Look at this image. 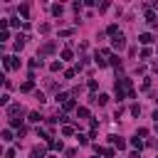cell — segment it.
Instances as JSON below:
<instances>
[{
	"label": "cell",
	"instance_id": "6da1fadb",
	"mask_svg": "<svg viewBox=\"0 0 158 158\" xmlns=\"http://www.w3.org/2000/svg\"><path fill=\"white\" fill-rule=\"evenodd\" d=\"M111 47H114V50H124V47H126V37H124L121 32H118V35L111 40Z\"/></svg>",
	"mask_w": 158,
	"mask_h": 158
},
{
	"label": "cell",
	"instance_id": "7a4b0ae2",
	"mask_svg": "<svg viewBox=\"0 0 158 158\" xmlns=\"http://www.w3.org/2000/svg\"><path fill=\"white\" fill-rule=\"evenodd\" d=\"M3 64H5V69H17V67H20V59H15V57H5Z\"/></svg>",
	"mask_w": 158,
	"mask_h": 158
},
{
	"label": "cell",
	"instance_id": "3957f363",
	"mask_svg": "<svg viewBox=\"0 0 158 158\" xmlns=\"http://www.w3.org/2000/svg\"><path fill=\"white\" fill-rule=\"evenodd\" d=\"M94 62H96L99 67H106V64H109V62H106V54H104V52H96V54H94Z\"/></svg>",
	"mask_w": 158,
	"mask_h": 158
},
{
	"label": "cell",
	"instance_id": "277c9868",
	"mask_svg": "<svg viewBox=\"0 0 158 158\" xmlns=\"http://www.w3.org/2000/svg\"><path fill=\"white\" fill-rule=\"evenodd\" d=\"M109 141L118 148V151H121V148H126V141H121V138H118V136H109Z\"/></svg>",
	"mask_w": 158,
	"mask_h": 158
},
{
	"label": "cell",
	"instance_id": "5b68a950",
	"mask_svg": "<svg viewBox=\"0 0 158 158\" xmlns=\"http://www.w3.org/2000/svg\"><path fill=\"white\" fill-rule=\"evenodd\" d=\"M146 20H148V22H151L153 27L158 25V17H156V12H153V10H146Z\"/></svg>",
	"mask_w": 158,
	"mask_h": 158
},
{
	"label": "cell",
	"instance_id": "8992f818",
	"mask_svg": "<svg viewBox=\"0 0 158 158\" xmlns=\"http://www.w3.org/2000/svg\"><path fill=\"white\" fill-rule=\"evenodd\" d=\"M8 114H10V116H15V114H22V106H20V104H10V106H8Z\"/></svg>",
	"mask_w": 158,
	"mask_h": 158
},
{
	"label": "cell",
	"instance_id": "52a82bcc",
	"mask_svg": "<svg viewBox=\"0 0 158 158\" xmlns=\"http://www.w3.org/2000/svg\"><path fill=\"white\" fill-rule=\"evenodd\" d=\"M138 40H141V45H151L153 42V35H148V32H143L141 37H138Z\"/></svg>",
	"mask_w": 158,
	"mask_h": 158
},
{
	"label": "cell",
	"instance_id": "ba28073f",
	"mask_svg": "<svg viewBox=\"0 0 158 158\" xmlns=\"http://www.w3.org/2000/svg\"><path fill=\"white\" fill-rule=\"evenodd\" d=\"M47 143H50V148H52V151H62V141H54V138H50Z\"/></svg>",
	"mask_w": 158,
	"mask_h": 158
},
{
	"label": "cell",
	"instance_id": "9c48e42d",
	"mask_svg": "<svg viewBox=\"0 0 158 158\" xmlns=\"http://www.w3.org/2000/svg\"><path fill=\"white\" fill-rule=\"evenodd\" d=\"M77 116H79V118H89V109H87V106H79V109H77Z\"/></svg>",
	"mask_w": 158,
	"mask_h": 158
},
{
	"label": "cell",
	"instance_id": "30bf717a",
	"mask_svg": "<svg viewBox=\"0 0 158 158\" xmlns=\"http://www.w3.org/2000/svg\"><path fill=\"white\" fill-rule=\"evenodd\" d=\"M17 12L22 15L25 20H27V17H30V5H20V8H17Z\"/></svg>",
	"mask_w": 158,
	"mask_h": 158
},
{
	"label": "cell",
	"instance_id": "8fae6325",
	"mask_svg": "<svg viewBox=\"0 0 158 158\" xmlns=\"http://www.w3.org/2000/svg\"><path fill=\"white\" fill-rule=\"evenodd\" d=\"M32 89H35V82H32V79H27V82L20 87V91H32Z\"/></svg>",
	"mask_w": 158,
	"mask_h": 158
},
{
	"label": "cell",
	"instance_id": "7c38bea8",
	"mask_svg": "<svg viewBox=\"0 0 158 158\" xmlns=\"http://www.w3.org/2000/svg\"><path fill=\"white\" fill-rule=\"evenodd\" d=\"M131 146H133V148H138V151H141V148H143V141H141V138H138V136H136V138H131Z\"/></svg>",
	"mask_w": 158,
	"mask_h": 158
},
{
	"label": "cell",
	"instance_id": "4fadbf2b",
	"mask_svg": "<svg viewBox=\"0 0 158 158\" xmlns=\"http://www.w3.org/2000/svg\"><path fill=\"white\" fill-rule=\"evenodd\" d=\"M42 156H45V148H42V146H37V148L32 151V158H42Z\"/></svg>",
	"mask_w": 158,
	"mask_h": 158
},
{
	"label": "cell",
	"instance_id": "5bb4252c",
	"mask_svg": "<svg viewBox=\"0 0 158 158\" xmlns=\"http://www.w3.org/2000/svg\"><path fill=\"white\" fill-rule=\"evenodd\" d=\"M50 52H54V42H47V45L42 47V54H50Z\"/></svg>",
	"mask_w": 158,
	"mask_h": 158
},
{
	"label": "cell",
	"instance_id": "9a60e30c",
	"mask_svg": "<svg viewBox=\"0 0 158 158\" xmlns=\"http://www.w3.org/2000/svg\"><path fill=\"white\" fill-rule=\"evenodd\" d=\"M30 121H32V124H40L42 118H40V114H37V111H32V114H30Z\"/></svg>",
	"mask_w": 158,
	"mask_h": 158
},
{
	"label": "cell",
	"instance_id": "2e32d148",
	"mask_svg": "<svg viewBox=\"0 0 158 158\" xmlns=\"http://www.w3.org/2000/svg\"><path fill=\"white\" fill-rule=\"evenodd\" d=\"M62 12H64L62 5H52V15H62Z\"/></svg>",
	"mask_w": 158,
	"mask_h": 158
},
{
	"label": "cell",
	"instance_id": "e0dca14e",
	"mask_svg": "<svg viewBox=\"0 0 158 158\" xmlns=\"http://www.w3.org/2000/svg\"><path fill=\"white\" fill-rule=\"evenodd\" d=\"M3 141H12V131H10V129L3 131Z\"/></svg>",
	"mask_w": 158,
	"mask_h": 158
},
{
	"label": "cell",
	"instance_id": "ac0fdd59",
	"mask_svg": "<svg viewBox=\"0 0 158 158\" xmlns=\"http://www.w3.org/2000/svg\"><path fill=\"white\" fill-rule=\"evenodd\" d=\"M77 141H79V146H87V143H89V138H87V136H82V133H79V136H77Z\"/></svg>",
	"mask_w": 158,
	"mask_h": 158
},
{
	"label": "cell",
	"instance_id": "d6986e66",
	"mask_svg": "<svg viewBox=\"0 0 158 158\" xmlns=\"http://www.w3.org/2000/svg\"><path fill=\"white\" fill-rule=\"evenodd\" d=\"M57 101H62V104H67V101H69V94H57Z\"/></svg>",
	"mask_w": 158,
	"mask_h": 158
},
{
	"label": "cell",
	"instance_id": "ffe728a7",
	"mask_svg": "<svg viewBox=\"0 0 158 158\" xmlns=\"http://www.w3.org/2000/svg\"><path fill=\"white\" fill-rule=\"evenodd\" d=\"M106 32H109V35H114V37H116V35H118V25H109V30H106Z\"/></svg>",
	"mask_w": 158,
	"mask_h": 158
},
{
	"label": "cell",
	"instance_id": "44dd1931",
	"mask_svg": "<svg viewBox=\"0 0 158 158\" xmlns=\"http://www.w3.org/2000/svg\"><path fill=\"white\" fill-rule=\"evenodd\" d=\"M8 40H10V32L3 30V32H0V42H8Z\"/></svg>",
	"mask_w": 158,
	"mask_h": 158
},
{
	"label": "cell",
	"instance_id": "7402d4cb",
	"mask_svg": "<svg viewBox=\"0 0 158 158\" xmlns=\"http://www.w3.org/2000/svg\"><path fill=\"white\" fill-rule=\"evenodd\" d=\"M20 121H22V118H10V126H12V129H22V126H20Z\"/></svg>",
	"mask_w": 158,
	"mask_h": 158
},
{
	"label": "cell",
	"instance_id": "603a6c76",
	"mask_svg": "<svg viewBox=\"0 0 158 158\" xmlns=\"http://www.w3.org/2000/svg\"><path fill=\"white\" fill-rule=\"evenodd\" d=\"M109 64H114V67H118V57H116V54H109Z\"/></svg>",
	"mask_w": 158,
	"mask_h": 158
},
{
	"label": "cell",
	"instance_id": "cb8c5ba5",
	"mask_svg": "<svg viewBox=\"0 0 158 158\" xmlns=\"http://www.w3.org/2000/svg\"><path fill=\"white\" fill-rule=\"evenodd\" d=\"M50 69H52V72H59V69H62V62H52Z\"/></svg>",
	"mask_w": 158,
	"mask_h": 158
},
{
	"label": "cell",
	"instance_id": "d4e9b609",
	"mask_svg": "<svg viewBox=\"0 0 158 158\" xmlns=\"http://www.w3.org/2000/svg\"><path fill=\"white\" fill-rule=\"evenodd\" d=\"M96 101H99V104H106V101H109V96H106V94H99V96H96Z\"/></svg>",
	"mask_w": 158,
	"mask_h": 158
},
{
	"label": "cell",
	"instance_id": "484cf974",
	"mask_svg": "<svg viewBox=\"0 0 158 158\" xmlns=\"http://www.w3.org/2000/svg\"><path fill=\"white\" fill-rule=\"evenodd\" d=\"M35 99H37L40 104H45V94H42V91H35Z\"/></svg>",
	"mask_w": 158,
	"mask_h": 158
},
{
	"label": "cell",
	"instance_id": "4316f807",
	"mask_svg": "<svg viewBox=\"0 0 158 158\" xmlns=\"http://www.w3.org/2000/svg\"><path fill=\"white\" fill-rule=\"evenodd\" d=\"M62 59H72V50H69V47L62 50Z\"/></svg>",
	"mask_w": 158,
	"mask_h": 158
},
{
	"label": "cell",
	"instance_id": "83f0119b",
	"mask_svg": "<svg viewBox=\"0 0 158 158\" xmlns=\"http://www.w3.org/2000/svg\"><path fill=\"white\" fill-rule=\"evenodd\" d=\"M0 104L8 106V104H10V96H8V94H3V96H0Z\"/></svg>",
	"mask_w": 158,
	"mask_h": 158
},
{
	"label": "cell",
	"instance_id": "f1b7e54d",
	"mask_svg": "<svg viewBox=\"0 0 158 158\" xmlns=\"http://www.w3.org/2000/svg\"><path fill=\"white\" fill-rule=\"evenodd\" d=\"M62 106H64V111H72V109H74V101L69 99V101H67V104H62Z\"/></svg>",
	"mask_w": 158,
	"mask_h": 158
},
{
	"label": "cell",
	"instance_id": "f546056e",
	"mask_svg": "<svg viewBox=\"0 0 158 158\" xmlns=\"http://www.w3.org/2000/svg\"><path fill=\"white\" fill-rule=\"evenodd\" d=\"M141 57H143V59H148V57H151V50H148V47H143V50H141Z\"/></svg>",
	"mask_w": 158,
	"mask_h": 158
},
{
	"label": "cell",
	"instance_id": "4dcf8cb0",
	"mask_svg": "<svg viewBox=\"0 0 158 158\" xmlns=\"http://www.w3.org/2000/svg\"><path fill=\"white\" fill-rule=\"evenodd\" d=\"M62 133H64V136H72V133H74V129H72V126H64V129H62Z\"/></svg>",
	"mask_w": 158,
	"mask_h": 158
},
{
	"label": "cell",
	"instance_id": "1f68e13d",
	"mask_svg": "<svg viewBox=\"0 0 158 158\" xmlns=\"http://www.w3.org/2000/svg\"><path fill=\"white\" fill-rule=\"evenodd\" d=\"M101 156H106V158H114V148H104V153Z\"/></svg>",
	"mask_w": 158,
	"mask_h": 158
},
{
	"label": "cell",
	"instance_id": "d6a6232c",
	"mask_svg": "<svg viewBox=\"0 0 158 158\" xmlns=\"http://www.w3.org/2000/svg\"><path fill=\"white\" fill-rule=\"evenodd\" d=\"M5 158H15V148H8L5 151Z\"/></svg>",
	"mask_w": 158,
	"mask_h": 158
},
{
	"label": "cell",
	"instance_id": "836d02e7",
	"mask_svg": "<svg viewBox=\"0 0 158 158\" xmlns=\"http://www.w3.org/2000/svg\"><path fill=\"white\" fill-rule=\"evenodd\" d=\"M153 118H156V124H158V109H156V111H153Z\"/></svg>",
	"mask_w": 158,
	"mask_h": 158
},
{
	"label": "cell",
	"instance_id": "e575fe53",
	"mask_svg": "<svg viewBox=\"0 0 158 158\" xmlns=\"http://www.w3.org/2000/svg\"><path fill=\"white\" fill-rule=\"evenodd\" d=\"M153 72H158V62H156V64H153Z\"/></svg>",
	"mask_w": 158,
	"mask_h": 158
}]
</instances>
